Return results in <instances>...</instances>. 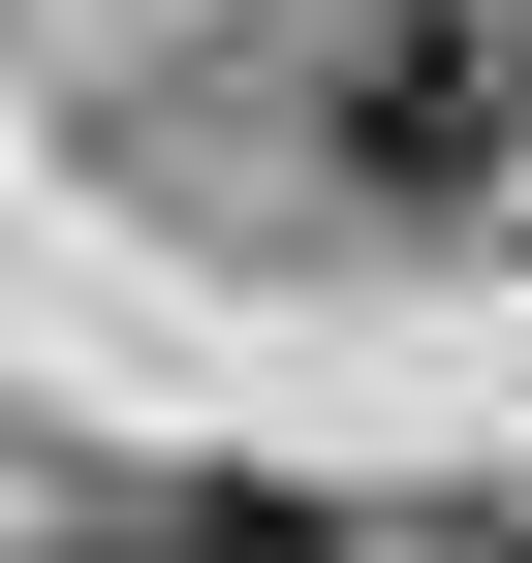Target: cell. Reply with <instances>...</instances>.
Listing matches in <instances>:
<instances>
[{
    "instance_id": "2",
    "label": "cell",
    "mask_w": 532,
    "mask_h": 563,
    "mask_svg": "<svg viewBox=\"0 0 532 563\" xmlns=\"http://www.w3.org/2000/svg\"><path fill=\"white\" fill-rule=\"evenodd\" d=\"M125 563H345V532H313L282 470H157V501H125Z\"/></svg>"
},
{
    "instance_id": "3",
    "label": "cell",
    "mask_w": 532,
    "mask_h": 563,
    "mask_svg": "<svg viewBox=\"0 0 532 563\" xmlns=\"http://www.w3.org/2000/svg\"><path fill=\"white\" fill-rule=\"evenodd\" d=\"M470 563H532V532H470Z\"/></svg>"
},
{
    "instance_id": "1",
    "label": "cell",
    "mask_w": 532,
    "mask_h": 563,
    "mask_svg": "<svg viewBox=\"0 0 532 563\" xmlns=\"http://www.w3.org/2000/svg\"><path fill=\"white\" fill-rule=\"evenodd\" d=\"M345 157L439 188V220H501V188H532V63L470 32V0H376V32H345Z\"/></svg>"
}]
</instances>
